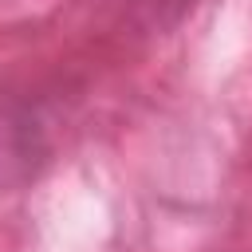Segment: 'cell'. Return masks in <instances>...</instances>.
Returning a JSON list of instances; mask_svg holds the SVG:
<instances>
[{
  "label": "cell",
  "mask_w": 252,
  "mask_h": 252,
  "mask_svg": "<svg viewBox=\"0 0 252 252\" xmlns=\"http://www.w3.org/2000/svg\"><path fill=\"white\" fill-rule=\"evenodd\" d=\"M28 161H32V134H28V126L0 118V177H8L12 169H28Z\"/></svg>",
  "instance_id": "obj_1"
},
{
  "label": "cell",
  "mask_w": 252,
  "mask_h": 252,
  "mask_svg": "<svg viewBox=\"0 0 252 252\" xmlns=\"http://www.w3.org/2000/svg\"><path fill=\"white\" fill-rule=\"evenodd\" d=\"M138 4V12L154 24V28H169V24H177L197 0H134Z\"/></svg>",
  "instance_id": "obj_2"
}]
</instances>
